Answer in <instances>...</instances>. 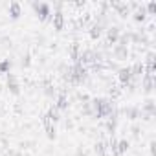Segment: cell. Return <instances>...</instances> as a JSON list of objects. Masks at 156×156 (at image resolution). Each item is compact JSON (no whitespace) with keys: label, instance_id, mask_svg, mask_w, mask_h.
<instances>
[{"label":"cell","instance_id":"1","mask_svg":"<svg viewBox=\"0 0 156 156\" xmlns=\"http://www.w3.org/2000/svg\"><path fill=\"white\" fill-rule=\"evenodd\" d=\"M94 110L98 118H105L112 112V103L108 99H94Z\"/></svg>","mask_w":156,"mask_h":156},{"label":"cell","instance_id":"2","mask_svg":"<svg viewBox=\"0 0 156 156\" xmlns=\"http://www.w3.org/2000/svg\"><path fill=\"white\" fill-rule=\"evenodd\" d=\"M31 8H33V11L37 13V17H39V20H48V17L51 15V9H50V4H46V2H33L31 4Z\"/></svg>","mask_w":156,"mask_h":156},{"label":"cell","instance_id":"3","mask_svg":"<svg viewBox=\"0 0 156 156\" xmlns=\"http://www.w3.org/2000/svg\"><path fill=\"white\" fill-rule=\"evenodd\" d=\"M118 79H119V83L121 85H127V83H130V79H132V68H121L119 72H118Z\"/></svg>","mask_w":156,"mask_h":156},{"label":"cell","instance_id":"4","mask_svg":"<svg viewBox=\"0 0 156 156\" xmlns=\"http://www.w3.org/2000/svg\"><path fill=\"white\" fill-rule=\"evenodd\" d=\"M8 88H9V92H11V94H15V96H19V94H20L19 81H17V77H15V75H11V73H8Z\"/></svg>","mask_w":156,"mask_h":156},{"label":"cell","instance_id":"5","mask_svg":"<svg viewBox=\"0 0 156 156\" xmlns=\"http://www.w3.org/2000/svg\"><path fill=\"white\" fill-rule=\"evenodd\" d=\"M8 13H9V17H11L13 20H17V19L22 15V8H20V4H19V2H11L9 8H8Z\"/></svg>","mask_w":156,"mask_h":156},{"label":"cell","instance_id":"6","mask_svg":"<svg viewBox=\"0 0 156 156\" xmlns=\"http://www.w3.org/2000/svg\"><path fill=\"white\" fill-rule=\"evenodd\" d=\"M53 28H55L57 31H61V30L64 28V15H62L61 11H55V13H53Z\"/></svg>","mask_w":156,"mask_h":156},{"label":"cell","instance_id":"7","mask_svg":"<svg viewBox=\"0 0 156 156\" xmlns=\"http://www.w3.org/2000/svg\"><path fill=\"white\" fill-rule=\"evenodd\" d=\"M107 39H108V42L116 44L119 41V28H108L107 30Z\"/></svg>","mask_w":156,"mask_h":156},{"label":"cell","instance_id":"8","mask_svg":"<svg viewBox=\"0 0 156 156\" xmlns=\"http://www.w3.org/2000/svg\"><path fill=\"white\" fill-rule=\"evenodd\" d=\"M114 55H116V59H125L127 57V46H121V44H116V48H114Z\"/></svg>","mask_w":156,"mask_h":156},{"label":"cell","instance_id":"9","mask_svg":"<svg viewBox=\"0 0 156 156\" xmlns=\"http://www.w3.org/2000/svg\"><path fill=\"white\" fill-rule=\"evenodd\" d=\"M64 108H68V99L64 94H61L57 98V110H64Z\"/></svg>","mask_w":156,"mask_h":156},{"label":"cell","instance_id":"10","mask_svg":"<svg viewBox=\"0 0 156 156\" xmlns=\"http://www.w3.org/2000/svg\"><path fill=\"white\" fill-rule=\"evenodd\" d=\"M9 68H11V61L9 59L0 61V75H2V73H9Z\"/></svg>","mask_w":156,"mask_h":156},{"label":"cell","instance_id":"11","mask_svg":"<svg viewBox=\"0 0 156 156\" xmlns=\"http://www.w3.org/2000/svg\"><path fill=\"white\" fill-rule=\"evenodd\" d=\"M145 17H147V13H145L143 6H141L140 9H136V11H134V20H136V22H143V20H145Z\"/></svg>","mask_w":156,"mask_h":156},{"label":"cell","instance_id":"12","mask_svg":"<svg viewBox=\"0 0 156 156\" xmlns=\"http://www.w3.org/2000/svg\"><path fill=\"white\" fill-rule=\"evenodd\" d=\"M96 59V53L94 51H85V53H81V62H92Z\"/></svg>","mask_w":156,"mask_h":156},{"label":"cell","instance_id":"13","mask_svg":"<svg viewBox=\"0 0 156 156\" xmlns=\"http://www.w3.org/2000/svg\"><path fill=\"white\" fill-rule=\"evenodd\" d=\"M99 35H101V26H99V24L92 26V30H90V37H92V39H99Z\"/></svg>","mask_w":156,"mask_h":156},{"label":"cell","instance_id":"14","mask_svg":"<svg viewBox=\"0 0 156 156\" xmlns=\"http://www.w3.org/2000/svg\"><path fill=\"white\" fill-rule=\"evenodd\" d=\"M125 114H127L130 119H136V118H138V108H129V110H125Z\"/></svg>","mask_w":156,"mask_h":156},{"label":"cell","instance_id":"15","mask_svg":"<svg viewBox=\"0 0 156 156\" xmlns=\"http://www.w3.org/2000/svg\"><path fill=\"white\" fill-rule=\"evenodd\" d=\"M127 147H129V141H127V140H121V141L118 143V151H119V152H125Z\"/></svg>","mask_w":156,"mask_h":156},{"label":"cell","instance_id":"16","mask_svg":"<svg viewBox=\"0 0 156 156\" xmlns=\"http://www.w3.org/2000/svg\"><path fill=\"white\" fill-rule=\"evenodd\" d=\"M147 13L149 15H154L156 13V2H149L147 4Z\"/></svg>","mask_w":156,"mask_h":156}]
</instances>
